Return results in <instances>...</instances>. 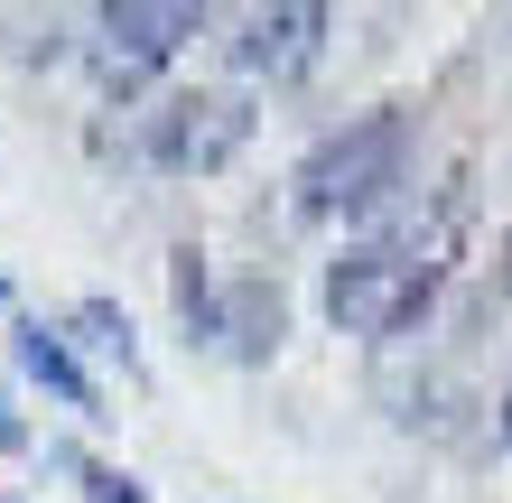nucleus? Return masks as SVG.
<instances>
[{"label": "nucleus", "mask_w": 512, "mask_h": 503, "mask_svg": "<svg viewBox=\"0 0 512 503\" xmlns=\"http://www.w3.org/2000/svg\"><path fill=\"white\" fill-rule=\"evenodd\" d=\"M252 131H261V103L243 84H168L140 112L94 131V159L131 168V177H224L252 150Z\"/></svg>", "instance_id": "3"}, {"label": "nucleus", "mask_w": 512, "mask_h": 503, "mask_svg": "<svg viewBox=\"0 0 512 503\" xmlns=\"http://www.w3.org/2000/svg\"><path fill=\"white\" fill-rule=\"evenodd\" d=\"M0 308H10V317H19V289H10V271H0Z\"/></svg>", "instance_id": "13"}, {"label": "nucleus", "mask_w": 512, "mask_h": 503, "mask_svg": "<svg viewBox=\"0 0 512 503\" xmlns=\"http://www.w3.org/2000/svg\"><path fill=\"white\" fill-rule=\"evenodd\" d=\"M215 252H205V243H177L168 252V299H177V327H187V345L205 354V345H215Z\"/></svg>", "instance_id": "9"}, {"label": "nucleus", "mask_w": 512, "mask_h": 503, "mask_svg": "<svg viewBox=\"0 0 512 503\" xmlns=\"http://www.w3.org/2000/svg\"><path fill=\"white\" fill-rule=\"evenodd\" d=\"M494 448L512 457V373H503V392H494Z\"/></svg>", "instance_id": "12"}, {"label": "nucleus", "mask_w": 512, "mask_h": 503, "mask_svg": "<svg viewBox=\"0 0 512 503\" xmlns=\"http://www.w3.org/2000/svg\"><path fill=\"white\" fill-rule=\"evenodd\" d=\"M38 457L56 466V476H75V494H84V503H149V485L131 476V466H112V457H94V448H84V438H47Z\"/></svg>", "instance_id": "10"}, {"label": "nucleus", "mask_w": 512, "mask_h": 503, "mask_svg": "<svg viewBox=\"0 0 512 503\" xmlns=\"http://www.w3.org/2000/svg\"><path fill=\"white\" fill-rule=\"evenodd\" d=\"M215 10L196 0H112V10H84V38H75V66L94 75L103 112H140L149 94H168L177 56H187Z\"/></svg>", "instance_id": "4"}, {"label": "nucleus", "mask_w": 512, "mask_h": 503, "mask_svg": "<svg viewBox=\"0 0 512 503\" xmlns=\"http://www.w3.org/2000/svg\"><path fill=\"white\" fill-rule=\"evenodd\" d=\"M10 364L38 382V392L66 410V420H84V429L112 420V410H103V373L75 354V336L56 327V317H38V308H19V317H10Z\"/></svg>", "instance_id": "6"}, {"label": "nucleus", "mask_w": 512, "mask_h": 503, "mask_svg": "<svg viewBox=\"0 0 512 503\" xmlns=\"http://www.w3.org/2000/svg\"><path fill=\"white\" fill-rule=\"evenodd\" d=\"M56 327L75 336L84 364H103V373H122L131 392H149V345H140V327H131V308H122V299H103V289H94V299H75Z\"/></svg>", "instance_id": "8"}, {"label": "nucleus", "mask_w": 512, "mask_h": 503, "mask_svg": "<svg viewBox=\"0 0 512 503\" xmlns=\"http://www.w3.org/2000/svg\"><path fill=\"white\" fill-rule=\"evenodd\" d=\"M410 159H419V112L410 103H373L354 122L317 131L289 168V215L326 224V233H373L391 205L410 196Z\"/></svg>", "instance_id": "2"}, {"label": "nucleus", "mask_w": 512, "mask_h": 503, "mask_svg": "<svg viewBox=\"0 0 512 503\" xmlns=\"http://www.w3.org/2000/svg\"><path fill=\"white\" fill-rule=\"evenodd\" d=\"M280 345H289V289H280V271H233L215 289V345H205V354L261 373Z\"/></svg>", "instance_id": "7"}, {"label": "nucleus", "mask_w": 512, "mask_h": 503, "mask_svg": "<svg viewBox=\"0 0 512 503\" xmlns=\"http://www.w3.org/2000/svg\"><path fill=\"white\" fill-rule=\"evenodd\" d=\"M0 457H38V429H28L19 401H10V373H0Z\"/></svg>", "instance_id": "11"}, {"label": "nucleus", "mask_w": 512, "mask_h": 503, "mask_svg": "<svg viewBox=\"0 0 512 503\" xmlns=\"http://www.w3.org/2000/svg\"><path fill=\"white\" fill-rule=\"evenodd\" d=\"M326 47H336V10H317V0H252V10L224 19V66L243 94L308 84L326 66Z\"/></svg>", "instance_id": "5"}, {"label": "nucleus", "mask_w": 512, "mask_h": 503, "mask_svg": "<svg viewBox=\"0 0 512 503\" xmlns=\"http://www.w3.org/2000/svg\"><path fill=\"white\" fill-rule=\"evenodd\" d=\"M466 224H475V196H466V177H447L438 196L410 187L373 233H345V243L317 261L326 327L354 336V345H382V354L401 345V336H419L447 308V289H457Z\"/></svg>", "instance_id": "1"}, {"label": "nucleus", "mask_w": 512, "mask_h": 503, "mask_svg": "<svg viewBox=\"0 0 512 503\" xmlns=\"http://www.w3.org/2000/svg\"><path fill=\"white\" fill-rule=\"evenodd\" d=\"M0 503H19V494H10V485H0Z\"/></svg>", "instance_id": "14"}]
</instances>
